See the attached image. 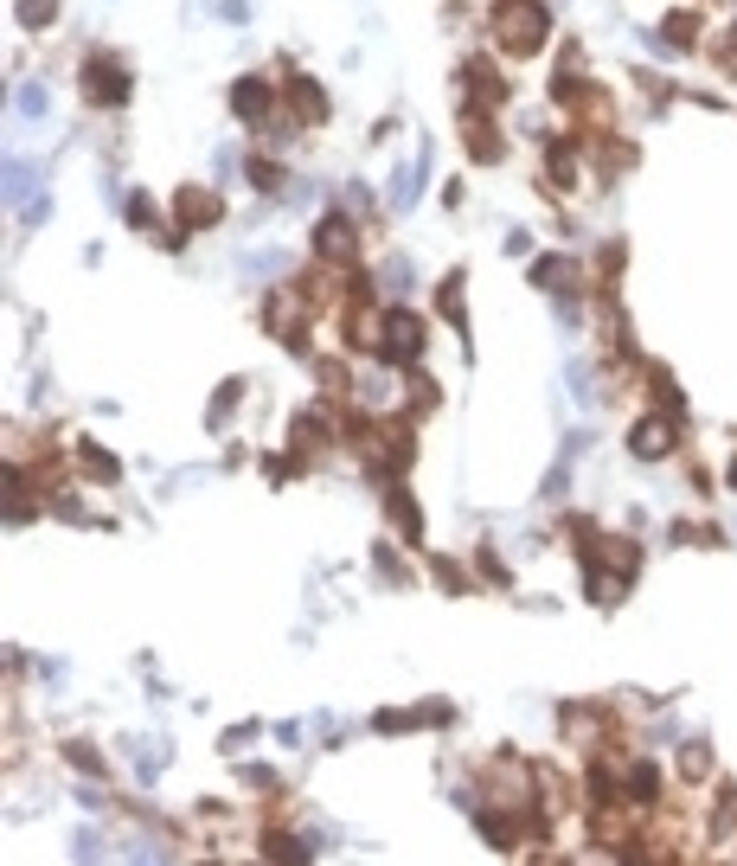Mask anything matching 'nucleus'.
<instances>
[{
	"label": "nucleus",
	"instance_id": "1",
	"mask_svg": "<svg viewBox=\"0 0 737 866\" xmlns=\"http://www.w3.org/2000/svg\"><path fill=\"white\" fill-rule=\"evenodd\" d=\"M545 7H539V0H506V7H494V39L506 45V52H539L545 45Z\"/></svg>",
	"mask_w": 737,
	"mask_h": 866
},
{
	"label": "nucleus",
	"instance_id": "2",
	"mask_svg": "<svg viewBox=\"0 0 737 866\" xmlns=\"http://www.w3.org/2000/svg\"><path fill=\"white\" fill-rule=\"evenodd\" d=\"M379 340H385V353H398V359H417V347H423V328H417V315H404V309H385V328H379Z\"/></svg>",
	"mask_w": 737,
	"mask_h": 866
},
{
	"label": "nucleus",
	"instance_id": "3",
	"mask_svg": "<svg viewBox=\"0 0 737 866\" xmlns=\"http://www.w3.org/2000/svg\"><path fill=\"white\" fill-rule=\"evenodd\" d=\"M628 450H635V456H667V450H674V423H667V417H641V423L628 430Z\"/></svg>",
	"mask_w": 737,
	"mask_h": 866
},
{
	"label": "nucleus",
	"instance_id": "4",
	"mask_svg": "<svg viewBox=\"0 0 737 866\" xmlns=\"http://www.w3.org/2000/svg\"><path fill=\"white\" fill-rule=\"evenodd\" d=\"M84 84H90V97H97L103 109H116V103L128 97V78H122V71H116V64H103V58H97V64L84 71Z\"/></svg>",
	"mask_w": 737,
	"mask_h": 866
},
{
	"label": "nucleus",
	"instance_id": "5",
	"mask_svg": "<svg viewBox=\"0 0 737 866\" xmlns=\"http://www.w3.org/2000/svg\"><path fill=\"white\" fill-rule=\"evenodd\" d=\"M315 251H321V263H346V257H353V225H346V219H321Z\"/></svg>",
	"mask_w": 737,
	"mask_h": 866
},
{
	"label": "nucleus",
	"instance_id": "6",
	"mask_svg": "<svg viewBox=\"0 0 737 866\" xmlns=\"http://www.w3.org/2000/svg\"><path fill=\"white\" fill-rule=\"evenodd\" d=\"M231 103H238V116L263 122V116H269V84H263V78H244V84L231 90Z\"/></svg>",
	"mask_w": 737,
	"mask_h": 866
},
{
	"label": "nucleus",
	"instance_id": "7",
	"mask_svg": "<svg viewBox=\"0 0 737 866\" xmlns=\"http://www.w3.org/2000/svg\"><path fill=\"white\" fill-rule=\"evenodd\" d=\"M186 219H193V225H212V219H218V199H212V193H180V225H186Z\"/></svg>",
	"mask_w": 737,
	"mask_h": 866
},
{
	"label": "nucleus",
	"instance_id": "8",
	"mask_svg": "<svg viewBox=\"0 0 737 866\" xmlns=\"http://www.w3.org/2000/svg\"><path fill=\"white\" fill-rule=\"evenodd\" d=\"M468 148H475V161H494V155H500V135H487L481 116H468Z\"/></svg>",
	"mask_w": 737,
	"mask_h": 866
},
{
	"label": "nucleus",
	"instance_id": "9",
	"mask_svg": "<svg viewBox=\"0 0 737 866\" xmlns=\"http://www.w3.org/2000/svg\"><path fill=\"white\" fill-rule=\"evenodd\" d=\"M52 14H58V7H52V0H20V20H26V26H45Z\"/></svg>",
	"mask_w": 737,
	"mask_h": 866
}]
</instances>
